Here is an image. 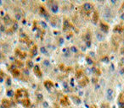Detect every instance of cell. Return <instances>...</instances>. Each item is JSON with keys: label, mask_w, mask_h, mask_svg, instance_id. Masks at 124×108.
Instances as JSON below:
<instances>
[{"label": "cell", "mask_w": 124, "mask_h": 108, "mask_svg": "<svg viewBox=\"0 0 124 108\" xmlns=\"http://www.w3.org/2000/svg\"><path fill=\"white\" fill-rule=\"evenodd\" d=\"M118 104H124V93H121L119 95Z\"/></svg>", "instance_id": "9c48e42d"}, {"label": "cell", "mask_w": 124, "mask_h": 108, "mask_svg": "<svg viewBox=\"0 0 124 108\" xmlns=\"http://www.w3.org/2000/svg\"><path fill=\"white\" fill-rule=\"evenodd\" d=\"M15 95L16 98H21V97H23L21 89H17L16 91H15Z\"/></svg>", "instance_id": "30bf717a"}, {"label": "cell", "mask_w": 124, "mask_h": 108, "mask_svg": "<svg viewBox=\"0 0 124 108\" xmlns=\"http://www.w3.org/2000/svg\"><path fill=\"white\" fill-rule=\"evenodd\" d=\"M11 104H10V101L9 100H6V99H4L2 101V103H1V108H10Z\"/></svg>", "instance_id": "3957f363"}, {"label": "cell", "mask_w": 124, "mask_h": 108, "mask_svg": "<svg viewBox=\"0 0 124 108\" xmlns=\"http://www.w3.org/2000/svg\"><path fill=\"white\" fill-rule=\"evenodd\" d=\"M72 99L73 100L74 103L77 105H80L81 104V100H80V98L77 96H75V95H72Z\"/></svg>", "instance_id": "ba28073f"}, {"label": "cell", "mask_w": 124, "mask_h": 108, "mask_svg": "<svg viewBox=\"0 0 124 108\" xmlns=\"http://www.w3.org/2000/svg\"><path fill=\"white\" fill-rule=\"evenodd\" d=\"M81 77H83V71H78L77 73V75H76V78L77 79H79V78H81Z\"/></svg>", "instance_id": "4fadbf2b"}, {"label": "cell", "mask_w": 124, "mask_h": 108, "mask_svg": "<svg viewBox=\"0 0 124 108\" xmlns=\"http://www.w3.org/2000/svg\"><path fill=\"white\" fill-rule=\"evenodd\" d=\"M21 92H22L23 96H25V97H27V96H28V93H27V91H26V89H21Z\"/></svg>", "instance_id": "2e32d148"}, {"label": "cell", "mask_w": 124, "mask_h": 108, "mask_svg": "<svg viewBox=\"0 0 124 108\" xmlns=\"http://www.w3.org/2000/svg\"><path fill=\"white\" fill-rule=\"evenodd\" d=\"M55 108H60V106H57V105H55Z\"/></svg>", "instance_id": "ffe728a7"}, {"label": "cell", "mask_w": 124, "mask_h": 108, "mask_svg": "<svg viewBox=\"0 0 124 108\" xmlns=\"http://www.w3.org/2000/svg\"><path fill=\"white\" fill-rule=\"evenodd\" d=\"M106 97H107L108 101H112L114 99V91L111 89H107V93H106Z\"/></svg>", "instance_id": "7a4b0ae2"}, {"label": "cell", "mask_w": 124, "mask_h": 108, "mask_svg": "<svg viewBox=\"0 0 124 108\" xmlns=\"http://www.w3.org/2000/svg\"><path fill=\"white\" fill-rule=\"evenodd\" d=\"M44 86H45L47 89H51V88L54 86V84H53V82L50 81V80H46L45 82H44Z\"/></svg>", "instance_id": "52a82bcc"}, {"label": "cell", "mask_w": 124, "mask_h": 108, "mask_svg": "<svg viewBox=\"0 0 124 108\" xmlns=\"http://www.w3.org/2000/svg\"><path fill=\"white\" fill-rule=\"evenodd\" d=\"M119 108H124V104H119Z\"/></svg>", "instance_id": "ac0fdd59"}, {"label": "cell", "mask_w": 124, "mask_h": 108, "mask_svg": "<svg viewBox=\"0 0 124 108\" xmlns=\"http://www.w3.org/2000/svg\"><path fill=\"white\" fill-rule=\"evenodd\" d=\"M36 97H37V100H38V101H40V102H42L43 100V95H42L41 93H37L36 94Z\"/></svg>", "instance_id": "8fae6325"}, {"label": "cell", "mask_w": 124, "mask_h": 108, "mask_svg": "<svg viewBox=\"0 0 124 108\" xmlns=\"http://www.w3.org/2000/svg\"><path fill=\"white\" fill-rule=\"evenodd\" d=\"M89 108H97V106H94V105H92V106H91Z\"/></svg>", "instance_id": "d6986e66"}, {"label": "cell", "mask_w": 124, "mask_h": 108, "mask_svg": "<svg viewBox=\"0 0 124 108\" xmlns=\"http://www.w3.org/2000/svg\"><path fill=\"white\" fill-rule=\"evenodd\" d=\"M26 66H27L28 69H32V68H33V64H32V61H27V63H26Z\"/></svg>", "instance_id": "9a60e30c"}, {"label": "cell", "mask_w": 124, "mask_h": 108, "mask_svg": "<svg viewBox=\"0 0 124 108\" xmlns=\"http://www.w3.org/2000/svg\"><path fill=\"white\" fill-rule=\"evenodd\" d=\"M43 107H44V108H48V107H49V104H48L46 101H43Z\"/></svg>", "instance_id": "e0dca14e"}, {"label": "cell", "mask_w": 124, "mask_h": 108, "mask_svg": "<svg viewBox=\"0 0 124 108\" xmlns=\"http://www.w3.org/2000/svg\"><path fill=\"white\" fill-rule=\"evenodd\" d=\"M21 104H22V106H24V107L28 108V107H30V106H31V101L28 98H25L21 101Z\"/></svg>", "instance_id": "277c9868"}, {"label": "cell", "mask_w": 124, "mask_h": 108, "mask_svg": "<svg viewBox=\"0 0 124 108\" xmlns=\"http://www.w3.org/2000/svg\"><path fill=\"white\" fill-rule=\"evenodd\" d=\"M12 73H13V75L15 77H19L20 74H21V73H20V71L18 70V69H14V70L12 71Z\"/></svg>", "instance_id": "7c38bea8"}, {"label": "cell", "mask_w": 124, "mask_h": 108, "mask_svg": "<svg viewBox=\"0 0 124 108\" xmlns=\"http://www.w3.org/2000/svg\"><path fill=\"white\" fill-rule=\"evenodd\" d=\"M33 70H34V73H35V74H37V76H38V77H41L42 76V72H41V70H40L39 66L36 65L35 67H34Z\"/></svg>", "instance_id": "8992f818"}, {"label": "cell", "mask_w": 124, "mask_h": 108, "mask_svg": "<svg viewBox=\"0 0 124 108\" xmlns=\"http://www.w3.org/2000/svg\"><path fill=\"white\" fill-rule=\"evenodd\" d=\"M14 95H15V93H14V91L12 90V89H9V90H7V95L8 96L12 97Z\"/></svg>", "instance_id": "5bb4252c"}, {"label": "cell", "mask_w": 124, "mask_h": 108, "mask_svg": "<svg viewBox=\"0 0 124 108\" xmlns=\"http://www.w3.org/2000/svg\"><path fill=\"white\" fill-rule=\"evenodd\" d=\"M60 104L62 105L63 106H68L70 105V101L69 99L66 95H64L60 98Z\"/></svg>", "instance_id": "6da1fadb"}, {"label": "cell", "mask_w": 124, "mask_h": 108, "mask_svg": "<svg viewBox=\"0 0 124 108\" xmlns=\"http://www.w3.org/2000/svg\"><path fill=\"white\" fill-rule=\"evenodd\" d=\"M78 83H79V85L81 86V87H84V86H86L87 84H88V79L87 78V77H83V79L80 80Z\"/></svg>", "instance_id": "5b68a950"}]
</instances>
